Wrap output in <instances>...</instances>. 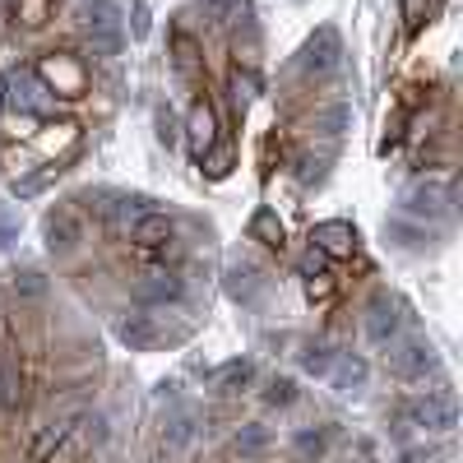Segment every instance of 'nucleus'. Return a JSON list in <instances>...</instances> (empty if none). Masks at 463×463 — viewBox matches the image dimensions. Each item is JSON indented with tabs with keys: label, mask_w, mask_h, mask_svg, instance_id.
I'll use <instances>...</instances> for the list:
<instances>
[{
	"label": "nucleus",
	"mask_w": 463,
	"mask_h": 463,
	"mask_svg": "<svg viewBox=\"0 0 463 463\" xmlns=\"http://www.w3.org/2000/svg\"><path fill=\"white\" fill-rule=\"evenodd\" d=\"M33 74H37V84H43L47 93H56V98H84V89H89V70H84V61H80V56H70V52H52V56H43Z\"/></svg>",
	"instance_id": "f257e3e1"
},
{
	"label": "nucleus",
	"mask_w": 463,
	"mask_h": 463,
	"mask_svg": "<svg viewBox=\"0 0 463 463\" xmlns=\"http://www.w3.org/2000/svg\"><path fill=\"white\" fill-rule=\"evenodd\" d=\"M403 417L412 421V427H421V431H454L458 408H454L449 394H421V399L403 403Z\"/></svg>",
	"instance_id": "f03ea898"
},
{
	"label": "nucleus",
	"mask_w": 463,
	"mask_h": 463,
	"mask_svg": "<svg viewBox=\"0 0 463 463\" xmlns=\"http://www.w3.org/2000/svg\"><path fill=\"white\" fill-rule=\"evenodd\" d=\"M185 139H190V158H204V153L218 144V111L209 98H195L190 102V116H185Z\"/></svg>",
	"instance_id": "7ed1b4c3"
},
{
	"label": "nucleus",
	"mask_w": 463,
	"mask_h": 463,
	"mask_svg": "<svg viewBox=\"0 0 463 463\" xmlns=\"http://www.w3.org/2000/svg\"><path fill=\"white\" fill-rule=\"evenodd\" d=\"M5 89H10V111H14V116H37V111L52 107V102L43 98L47 89L37 84V74H28V70H10V74H5Z\"/></svg>",
	"instance_id": "20e7f679"
},
{
	"label": "nucleus",
	"mask_w": 463,
	"mask_h": 463,
	"mask_svg": "<svg viewBox=\"0 0 463 463\" xmlns=\"http://www.w3.org/2000/svg\"><path fill=\"white\" fill-rule=\"evenodd\" d=\"M399 329H403L399 301H390V297H375V301L366 306V338H371L375 347H390V343L399 338Z\"/></svg>",
	"instance_id": "39448f33"
},
{
	"label": "nucleus",
	"mask_w": 463,
	"mask_h": 463,
	"mask_svg": "<svg viewBox=\"0 0 463 463\" xmlns=\"http://www.w3.org/2000/svg\"><path fill=\"white\" fill-rule=\"evenodd\" d=\"M436 371V347L427 338H408L394 353V375L399 380H427Z\"/></svg>",
	"instance_id": "423d86ee"
},
{
	"label": "nucleus",
	"mask_w": 463,
	"mask_h": 463,
	"mask_svg": "<svg viewBox=\"0 0 463 463\" xmlns=\"http://www.w3.org/2000/svg\"><path fill=\"white\" fill-rule=\"evenodd\" d=\"M130 241L144 246V250H167L176 241V222L167 213H139L135 227H130Z\"/></svg>",
	"instance_id": "0eeeda50"
},
{
	"label": "nucleus",
	"mask_w": 463,
	"mask_h": 463,
	"mask_svg": "<svg viewBox=\"0 0 463 463\" xmlns=\"http://www.w3.org/2000/svg\"><path fill=\"white\" fill-rule=\"evenodd\" d=\"M311 246H320L325 255H353L357 250V227L353 222H316L311 232Z\"/></svg>",
	"instance_id": "6e6552de"
},
{
	"label": "nucleus",
	"mask_w": 463,
	"mask_h": 463,
	"mask_svg": "<svg viewBox=\"0 0 463 463\" xmlns=\"http://www.w3.org/2000/svg\"><path fill=\"white\" fill-rule=\"evenodd\" d=\"M172 65L185 84H200L204 80V56H200V43L190 33H176L172 37Z\"/></svg>",
	"instance_id": "1a4fd4ad"
},
{
	"label": "nucleus",
	"mask_w": 463,
	"mask_h": 463,
	"mask_svg": "<svg viewBox=\"0 0 463 463\" xmlns=\"http://www.w3.org/2000/svg\"><path fill=\"white\" fill-rule=\"evenodd\" d=\"M37 135V148L47 153V158H61V153H70L74 144H80V126L74 121H47L43 130H33Z\"/></svg>",
	"instance_id": "9d476101"
},
{
	"label": "nucleus",
	"mask_w": 463,
	"mask_h": 463,
	"mask_svg": "<svg viewBox=\"0 0 463 463\" xmlns=\"http://www.w3.org/2000/svg\"><path fill=\"white\" fill-rule=\"evenodd\" d=\"M19 408H24V371L14 357H5L0 362V417H10Z\"/></svg>",
	"instance_id": "9b49d317"
},
{
	"label": "nucleus",
	"mask_w": 463,
	"mask_h": 463,
	"mask_svg": "<svg viewBox=\"0 0 463 463\" xmlns=\"http://www.w3.org/2000/svg\"><path fill=\"white\" fill-rule=\"evenodd\" d=\"M329 380H334V390H362L366 384V362L353 357V353H338L334 366H329Z\"/></svg>",
	"instance_id": "f8f14e48"
},
{
	"label": "nucleus",
	"mask_w": 463,
	"mask_h": 463,
	"mask_svg": "<svg viewBox=\"0 0 463 463\" xmlns=\"http://www.w3.org/2000/svg\"><path fill=\"white\" fill-rule=\"evenodd\" d=\"M250 237H255V241H264L269 250H283V241H288L283 218H279L274 209H260V213L250 218Z\"/></svg>",
	"instance_id": "ddd939ff"
},
{
	"label": "nucleus",
	"mask_w": 463,
	"mask_h": 463,
	"mask_svg": "<svg viewBox=\"0 0 463 463\" xmlns=\"http://www.w3.org/2000/svg\"><path fill=\"white\" fill-rule=\"evenodd\" d=\"M250 375H255V366H250L246 357H237V362H227V366L213 375V390H218V394H241L246 384H250Z\"/></svg>",
	"instance_id": "4468645a"
},
{
	"label": "nucleus",
	"mask_w": 463,
	"mask_h": 463,
	"mask_svg": "<svg viewBox=\"0 0 463 463\" xmlns=\"http://www.w3.org/2000/svg\"><path fill=\"white\" fill-rule=\"evenodd\" d=\"M74 241H80V222H74L65 209L47 218V246L52 250H74Z\"/></svg>",
	"instance_id": "2eb2a0df"
},
{
	"label": "nucleus",
	"mask_w": 463,
	"mask_h": 463,
	"mask_svg": "<svg viewBox=\"0 0 463 463\" xmlns=\"http://www.w3.org/2000/svg\"><path fill=\"white\" fill-rule=\"evenodd\" d=\"M292 449H297V458H301V463H320V458H325V449H329V436H325L320 427H306V431H297V436H292Z\"/></svg>",
	"instance_id": "dca6fc26"
},
{
	"label": "nucleus",
	"mask_w": 463,
	"mask_h": 463,
	"mask_svg": "<svg viewBox=\"0 0 463 463\" xmlns=\"http://www.w3.org/2000/svg\"><path fill=\"white\" fill-rule=\"evenodd\" d=\"M116 334H121L126 347H148L153 338H158V329H153L148 316H130V320H121V325H116Z\"/></svg>",
	"instance_id": "f3484780"
},
{
	"label": "nucleus",
	"mask_w": 463,
	"mask_h": 463,
	"mask_svg": "<svg viewBox=\"0 0 463 463\" xmlns=\"http://www.w3.org/2000/svg\"><path fill=\"white\" fill-rule=\"evenodd\" d=\"M176 292H181V283H176L172 274H148V279L135 288V297H139V301H172Z\"/></svg>",
	"instance_id": "a211bd4d"
},
{
	"label": "nucleus",
	"mask_w": 463,
	"mask_h": 463,
	"mask_svg": "<svg viewBox=\"0 0 463 463\" xmlns=\"http://www.w3.org/2000/svg\"><path fill=\"white\" fill-rule=\"evenodd\" d=\"M163 440H167V449H185L190 440H195V417H190V412H176L167 427H163Z\"/></svg>",
	"instance_id": "6ab92c4d"
},
{
	"label": "nucleus",
	"mask_w": 463,
	"mask_h": 463,
	"mask_svg": "<svg viewBox=\"0 0 463 463\" xmlns=\"http://www.w3.org/2000/svg\"><path fill=\"white\" fill-rule=\"evenodd\" d=\"M255 93H260V80H255V70H232V102H237L241 111L255 102Z\"/></svg>",
	"instance_id": "aec40b11"
},
{
	"label": "nucleus",
	"mask_w": 463,
	"mask_h": 463,
	"mask_svg": "<svg viewBox=\"0 0 463 463\" xmlns=\"http://www.w3.org/2000/svg\"><path fill=\"white\" fill-rule=\"evenodd\" d=\"M232 449H237L241 458H260V454L269 449V431H264V427H241L237 440H232Z\"/></svg>",
	"instance_id": "412c9836"
},
{
	"label": "nucleus",
	"mask_w": 463,
	"mask_h": 463,
	"mask_svg": "<svg viewBox=\"0 0 463 463\" xmlns=\"http://www.w3.org/2000/svg\"><path fill=\"white\" fill-rule=\"evenodd\" d=\"M47 14H52V0H14V19L24 28H43Z\"/></svg>",
	"instance_id": "4be33fe9"
},
{
	"label": "nucleus",
	"mask_w": 463,
	"mask_h": 463,
	"mask_svg": "<svg viewBox=\"0 0 463 463\" xmlns=\"http://www.w3.org/2000/svg\"><path fill=\"white\" fill-rule=\"evenodd\" d=\"M292 399H297V380L292 375H274V380L264 384V403L269 408H288Z\"/></svg>",
	"instance_id": "5701e85b"
},
{
	"label": "nucleus",
	"mask_w": 463,
	"mask_h": 463,
	"mask_svg": "<svg viewBox=\"0 0 463 463\" xmlns=\"http://www.w3.org/2000/svg\"><path fill=\"white\" fill-rule=\"evenodd\" d=\"M334 357H338V353H329V347H306V353H301V371L325 380V375H329V366H334Z\"/></svg>",
	"instance_id": "b1692460"
},
{
	"label": "nucleus",
	"mask_w": 463,
	"mask_h": 463,
	"mask_svg": "<svg viewBox=\"0 0 463 463\" xmlns=\"http://www.w3.org/2000/svg\"><path fill=\"white\" fill-rule=\"evenodd\" d=\"M297 269H301V279H316V274H325V269H329V255L320 246H306L301 260H297Z\"/></svg>",
	"instance_id": "393cba45"
},
{
	"label": "nucleus",
	"mask_w": 463,
	"mask_h": 463,
	"mask_svg": "<svg viewBox=\"0 0 463 463\" xmlns=\"http://www.w3.org/2000/svg\"><path fill=\"white\" fill-rule=\"evenodd\" d=\"M200 163H204L209 176H227V172H232V148H227V144H213Z\"/></svg>",
	"instance_id": "a878e982"
},
{
	"label": "nucleus",
	"mask_w": 463,
	"mask_h": 463,
	"mask_svg": "<svg viewBox=\"0 0 463 463\" xmlns=\"http://www.w3.org/2000/svg\"><path fill=\"white\" fill-rule=\"evenodd\" d=\"M427 14H431V0H403V28L408 33H417L427 24Z\"/></svg>",
	"instance_id": "bb28decb"
},
{
	"label": "nucleus",
	"mask_w": 463,
	"mask_h": 463,
	"mask_svg": "<svg viewBox=\"0 0 463 463\" xmlns=\"http://www.w3.org/2000/svg\"><path fill=\"white\" fill-rule=\"evenodd\" d=\"M65 436H70V421H52V427H47L43 436H37V449H33V454H37V458H43V454H47L52 445H61Z\"/></svg>",
	"instance_id": "cd10ccee"
},
{
	"label": "nucleus",
	"mask_w": 463,
	"mask_h": 463,
	"mask_svg": "<svg viewBox=\"0 0 463 463\" xmlns=\"http://www.w3.org/2000/svg\"><path fill=\"white\" fill-rule=\"evenodd\" d=\"M47 292V283H43V274H14V297H43Z\"/></svg>",
	"instance_id": "c85d7f7f"
},
{
	"label": "nucleus",
	"mask_w": 463,
	"mask_h": 463,
	"mask_svg": "<svg viewBox=\"0 0 463 463\" xmlns=\"http://www.w3.org/2000/svg\"><path fill=\"white\" fill-rule=\"evenodd\" d=\"M390 237H399L403 246H417V241H427V232H421V227H408L403 218H394V222H390Z\"/></svg>",
	"instance_id": "c756f323"
},
{
	"label": "nucleus",
	"mask_w": 463,
	"mask_h": 463,
	"mask_svg": "<svg viewBox=\"0 0 463 463\" xmlns=\"http://www.w3.org/2000/svg\"><path fill=\"white\" fill-rule=\"evenodd\" d=\"M250 279H255L250 269H232V283L227 288H232V297H237V301H250Z\"/></svg>",
	"instance_id": "7c9ffc66"
},
{
	"label": "nucleus",
	"mask_w": 463,
	"mask_h": 463,
	"mask_svg": "<svg viewBox=\"0 0 463 463\" xmlns=\"http://www.w3.org/2000/svg\"><path fill=\"white\" fill-rule=\"evenodd\" d=\"M334 292V279L329 274H316V279H306V297H311V301H325Z\"/></svg>",
	"instance_id": "2f4dec72"
}]
</instances>
